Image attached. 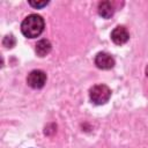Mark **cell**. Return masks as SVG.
Returning a JSON list of instances; mask_svg holds the SVG:
<instances>
[{"instance_id":"1","label":"cell","mask_w":148,"mask_h":148,"mask_svg":"<svg viewBox=\"0 0 148 148\" xmlns=\"http://www.w3.org/2000/svg\"><path fill=\"white\" fill-rule=\"evenodd\" d=\"M44 20L40 15L30 14L21 23V31L28 38L38 37L44 30Z\"/></svg>"},{"instance_id":"2","label":"cell","mask_w":148,"mask_h":148,"mask_svg":"<svg viewBox=\"0 0 148 148\" xmlns=\"http://www.w3.org/2000/svg\"><path fill=\"white\" fill-rule=\"evenodd\" d=\"M89 97L97 105L105 104L111 97V89L105 84H96L89 91Z\"/></svg>"},{"instance_id":"3","label":"cell","mask_w":148,"mask_h":148,"mask_svg":"<svg viewBox=\"0 0 148 148\" xmlns=\"http://www.w3.org/2000/svg\"><path fill=\"white\" fill-rule=\"evenodd\" d=\"M46 82V74L45 72L40 71V69H35V71H31L29 74H28V77H27V83L34 88V89H40L44 87Z\"/></svg>"},{"instance_id":"4","label":"cell","mask_w":148,"mask_h":148,"mask_svg":"<svg viewBox=\"0 0 148 148\" xmlns=\"http://www.w3.org/2000/svg\"><path fill=\"white\" fill-rule=\"evenodd\" d=\"M95 65L101 69H110L114 66V59L106 52H99L95 57Z\"/></svg>"},{"instance_id":"5","label":"cell","mask_w":148,"mask_h":148,"mask_svg":"<svg viewBox=\"0 0 148 148\" xmlns=\"http://www.w3.org/2000/svg\"><path fill=\"white\" fill-rule=\"evenodd\" d=\"M111 39L114 44L117 45H123L125 43H127V40L130 39V34L127 31V29L123 25L116 27L112 32H111Z\"/></svg>"},{"instance_id":"6","label":"cell","mask_w":148,"mask_h":148,"mask_svg":"<svg viewBox=\"0 0 148 148\" xmlns=\"http://www.w3.org/2000/svg\"><path fill=\"white\" fill-rule=\"evenodd\" d=\"M114 13V7L110 1H102L98 3V14L104 17V18H109L113 15Z\"/></svg>"},{"instance_id":"7","label":"cell","mask_w":148,"mask_h":148,"mask_svg":"<svg viewBox=\"0 0 148 148\" xmlns=\"http://www.w3.org/2000/svg\"><path fill=\"white\" fill-rule=\"evenodd\" d=\"M51 43L47 39H40L37 44H36V53L39 57H45L46 54L50 53L51 51Z\"/></svg>"},{"instance_id":"8","label":"cell","mask_w":148,"mask_h":148,"mask_svg":"<svg viewBox=\"0 0 148 148\" xmlns=\"http://www.w3.org/2000/svg\"><path fill=\"white\" fill-rule=\"evenodd\" d=\"M49 3V1H29V5L35 7V8H40V7H44Z\"/></svg>"}]
</instances>
